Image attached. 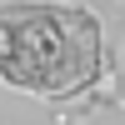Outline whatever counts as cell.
<instances>
[{
	"label": "cell",
	"instance_id": "1",
	"mask_svg": "<svg viewBox=\"0 0 125 125\" xmlns=\"http://www.w3.org/2000/svg\"><path fill=\"white\" fill-rule=\"evenodd\" d=\"M100 65V30L75 5H0V70L35 95L80 90Z\"/></svg>",
	"mask_w": 125,
	"mask_h": 125
}]
</instances>
